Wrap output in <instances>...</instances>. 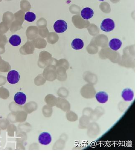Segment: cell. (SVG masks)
I'll return each instance as SVG.
<instances>
[{"label": "cell", "mask_w": 139, "mask_h": 154, "mask_svg": "<svg viewBox=\"0 0 139 154\" xmlns=\"http://www.w3.org/2000/svg\"><path fill=\"white\" fill-rule=\"evenodd\" d=\"M14 100L15 102L18 105H23L25 104L26 101V96L23 92H17L15 95Z\"/></svg>", "instance_id": "obj_5"}, {"label": "cell", "mask_w": 139, "mask_h": 154, "mask_svg": "<svg viewBox=\"0 0 139 154\" xmlns=\"http://www.w3.org/2000/svg\"><path fill=\"white\" fill-rule=\"evenodd\" d=\"M9 42L10 44L14 47H17L20 45L21 40L20 36L17 35H14L10 38Z\"/></svg>", "instance_id": "obj_11"}, {"label": "cell", "mask_w": 139, "mask_h": 154, "mask_svg": "<svg viewBox=\"0 0 139 154\" xmlns=\"http://www.w3.org/2000/svg\"><path fill=\"white\" fill-rule=\"evenodd\" d=\"M99 1H104V0H99Z\"/></svg>", "instance_id": "obj_13"}, {"label": "cell", "mask_w": 139, "mask_h": 154, "mask_svg": "<svg viewBox=\"0 0 139 154\" xmlns=\"http://www.w3.org/2000/svg\"><path fill=\"white\" fill-rule=\"evenodd\" d=\"M36 19V15L33 13L28 12L25 15V19L28 22H33Z\"/></svg>", "instance_id": "obj_12"}, {"label": "cell", "mask_w": 139, "mask_h": 154, "mask_svg": "<svg viewBox=\"0 0 139 154\" xmlns=\"http://www.w3.org/2000/svg\"><path fill=\"white\" fill-rule=\"evenodd\" d=\"M53 28L57 33H63L67 29V23L64 20H58L55 23Z\"/></svg>", "instance_id": "obj_2"}, {"label": "cell", "mask_w": 139, "mask_h": 154, "mask_svg": "<svg viewBox=\"0 0 139 154\" xmlns=\"http://www.w3.org/2000/svg\"><path fill=\"white\" fill-rule=\"evenodd\" d=\"M7 80L12 85L18 83L20 80V76L18 72L16 70L10 71L8 74Z\"/></svg>", "instance_id": "obj_3"}, {"label": "cell", "mask_w": 139, "mask_h": 154, "mask_svg": "<svg viewBox=\"0 0 139 154\" xmlns=\"http://www.w3.org/2000/svg\"><path fill=\"white\" fill-rule=\"evenodd\" d=\"M97 100L101 104L106 103L108 100V95L104 91H100L96 94Z\"/></svg>", "instance_id": "obj_9"}, {"label": "cell", "mask_w": 139, "mask_h": 154, "mask_svg": "<svg viewBox=\"0 0 139 154\" xmlns=\"http://www.w3.org/2000/svg\"><path fill=\"white\" fill-rule=\"evenodd\" d=\"M93 11L90 8H85L81 11V16L83 19L86 20L91 19L93 17Z\"/></svg>", "instance_id": "obj_7"}, {"label": "cell", "mask_w": 139, "mask_h": 154, "mask_svg": "<svg viewBox=\"0 0 139 154\" xmlns=\"http://www.w3.org/2000/svg\"><path fill=\"white\" fill-rule=\"evenodd\" d=\"M72 48L75 50H80L84 47V42L80 38H75L71 44Z\"/></svg>", "instance_id": "obj_10"}, {"label": "cell", "mask_w": 139, "mask_h": 154, "mask_svg": "<svg viewBox=\"0 0 139 154\" xmlns=\"http://www.w3.org/2000/svg\"><path fill=\"white\" fill-rule=\"evenodd\" d=\"M122 42L120 40L117 38H113L110 41L109 46L110 48L114 51H117L121 47Z\"/></svg>", "instance_id": "obj_8"}, {"label": "cell", "mask_w": 139, "mask_h": 154, "mask_svg": "<svg viewBox=\"0 0 139 154\" xmlns=\"http://www.w3.org/2000/svg\"><path fill=\"white\" fill-rule=\"evenodd\" d=\"M52 137L51 135L48 132H44L41 133L38 137L39 143L41 145H47L51 143Z\"/></svg>", "instance_id": "obj_4"}, {"label": "cell", "mask_w": 139, "mask_h": 154, "mask_svg": "<svg viewBox=\"0 0 139 154\" xmlns=\"http://www.w3.org/2000/svg\"><path fill=\"white\" fill-rule=\"evenodd\" d=\"M115 23L110 19H104L101 24V30L105 32H111L115 29Z\"/></svg>", "instance_id": "obj_1"}, {"label": "cell", "mask_w": 139, "mask_h": 154, "mask_svg": "<svg viewBox=\"0 0 139 154\" xmlns=\"http://www.w3.org/2000/svg\"><path fill=\"white\" fill-rule=\"evenodd\" d=\"M134 92L132 89L127 88L125 89L122 93V97L126 102H130L133 100Z\"/></svg>", "instance_id": "obj_6"}]
</instances>
